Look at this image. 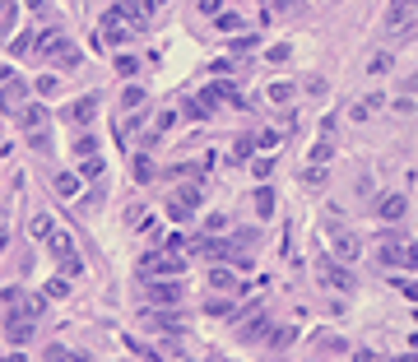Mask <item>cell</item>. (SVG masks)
Wrapping results in <instances>:
<instances>
[{
  "mask_svg": "<svg viewBox=\"0 0 418 362\" xmlns=\"http://www.w3.org/2000/svg\"><path fill=\"white\" fill-rule=\"evenodd\" d=\"M395 362H414V353H405V358H395Z\"/></svg>",
  "mask_w": 418,
  "mask_h": 362,
  "instance_id": "7bdbcfd3",
  "label": "cell"
},
{
  "mask_svg": "<svg viewBox=\"0 0 418 362\" xmlns=\"http://www.w3.org/2000/svg\"><path fill=\"white\" fill-rule=\"evenodd\" d=\"M200 14H214V19H219V14H223V0H200Z\"/></svg>",
  "mask_w": 418,
  "mask_h": 362,
  "instance_id": "f35d334b",
  "label": "cell"
},
{
  "mask_svg": "<svg viewBox=\"0 0 418 362\" xmlns=\"http://www.w3.org/2000/svg\"><path fill=\"white\" fill-rule=\"evenodd\" d=\"M209 284L214 288H237V274H232V270H209Z\"/></svg>",
  "mask_w": 418,
  "mask_h": 362,
  "instance_id": "603a6c76",
  "label": "cell"
},
{
  "mask_svg": "<svg viewBox=\"0 0 418 362\" xmlns=\"http://www.w3.org/2000/svg\"><path fill=\"white\" fill-rule=\"evenodd\" d=\"M219 28H223V33H232V28H242V19H237V14H228V10H223V14H219Z\"/></svg>",
  "mask_w": 418,
  "mask_h": 362,
  "instance_id": "f546056e",
  "label": "cell"
},
{
  "mask_svg": "<svg viewBox=\"0 0 418 362\" xmlns=\"http://www.w3.org/2000/svg\"><path fill=\"white\" fill-rule=\"evenodd\" d=\"M75 154H79V158H93V154H98V144H93V140H88V135H84V140L75 144Z\"/></svg>",
  "mask_w": 418,
  "mask_h": 362,
  "instance_id": "1f68e13d",
  "label": "cell"
},
{
  "mask_svg": "<svg viewBox=\"0 0 418 362\" xmlns=\"http://www.w3.org/2000/svg\"><path fill=\"white\" fill-rule=\"evenodd\" d=\"M172 121H177V111H158V121H154V135L172 131Z\"/></svg>",
  "mask_w": 418,
  "mask_h": 362,
  "instance_id": "83f0119b",
  "label": "cell"
},
{
  "mask_svg": "<svg viewBox=\"0 0 418 362\" xmlns=\"http://www.w3.org/2000/svg\"><path fill=\"white\" fill-rule=\"evenodd\" d=\"M414 14H418V0H395V5H390V14H386V28H390V33H405Z\"/></svg>",
  "mask_w": 418,
  "mask_h": 362,
  "instance_id": "7c38bea8",
  "label": "cell"
},
{
  "mask_svg": "<svg viewBox=\"0 0 418 362\" xmlns=\"http://www.w3.org/2000/svg\"><path fill=\"white\" fill-rule=\"evenodd\" d=\"M33 320H37V316L10 311V320H5V339H10V344H28V339H33Z\"/></svg>",
  "mask_w": 418,
  "mask_h": 362,
  "instance_id": "8fae6325",
  "label": "cell"
},
{
  "mask_svg": "<svg viewBox=\"0 0 418 362\" xmlns=\"http://www.w3.org/2000/svg\"><path fill=\"white\" fill-rule=\"evenodd\" d=\"M140 102H144V88H126V93H121V107H126V111L140 107Z\"/></svg>",
  "mask_w": 418,
  "mask_h": 362,
  "instance_id": "484cf974",
  "label": "cell"
},
{
  "mask_svg": "<svg viewBox=\"0 0 418 362\" xmlns=\"http://www.w3.org/2000/svg\"><path fill=\"white\" fill-rule=\"evenodd\" d=\"M330 241H335V255H340L344 265H353V260H358V251H363V241L353 237V232H344L340 223H330Z\"/></svg>",
  "mask_w": 418,
  "mask_h": 362,
  "instance_id": "30bf717a",
  "label": "cell"
},
{
  "mask_svg": "<svg viewBox=\"0 0 418 362\" xmlns=\"http://www.w3.org/2000/svg\"><path fill=\"white\" fill-rule=\"evenodd\" d=\"M93 111H98V98H79L66 107V121H75V126H88L93 121Z\"/></svg>",
  "mask_w": 418,
  "mask_h": 362,
  "instance_id": "9a60e30c",
  "label": "cell"
},
{
  "mask_svg": "<svg viewBox=\"0 0 418 362\" xmlns=\"http://www.w3.org/2000/svg\"><path fill=\"white\" fill-rule=\"evenodd\" d=\"M256 214H261V219H270V214H275V191H270V186L256 191Z\"/></svg>",
  "mask_w": 418,
  "mask_h": 362,
  "instance_id": "d6986e66",
  "label": "cell"
},
{
  "mask_svg": "<svg viewBox=\"0 0 418 362\" xmlns=\"http://www.w3.org/2000/svg\"><path fill=\"white\" fill-rule=\"evenodd\" d=\"M23 107H28V84H23V79H5V84H0V111H5V116H19Z\"/></svg>",
  "mask_w": 418,
  "mask_h": 362,
  "instance_id": "9c48e42d",
  "label": "cell"
},
{
  "mask_svg": "<svg viewBox=\"0 0 418 362\" xmlns=\"http://www.w3.org/2000/svg\"><path fill=\"white\" fill-rule=\"evenodd\" d=\"M135 10H140V14H144V19H149V14H154V10H158V0H135Z\"/></svg>",
  "mask_w": 418,
  "mask_h": 362,
  "instance_id": "60d3db41",
  "label": "cell"
},
{
  "mask_svg": "<svg viewBox=\"0 0 418 362\" xmlns=\"http://www.w3.org/2000/svg\"><path fill=\"white\" fill-rule=\"evenodd\" d=\"M0 362H23V358H0Z\"/></svg>",
  "mask_w": 418,
  "mask_h": 362,
  "instance_id": "bcb514c9",
  "label": "cell"
},
{
  "mask_svg": "<svg viewBox=\"0 0 418 362\" xmlns=\"http://www.w3.org/2000/svg\"><path fill=\"white\" fill-rule=\"evenodd\" d=\"M47 246H52V255L61 260V270H66V274H79V270H84V265H79L75 241H70V232H61V228H56L52 237H47Z\"/></svg>",
  "mask_w": 418,
  "mask_h": 362,
  "instance_id": "52a82bcc",
  "label": "cell"
},
{
  "mask_svg": "<svg viewBox=\"0 0 418 362\" xmlns=\"http://www.w3.org/2000/svg\"><path fill=\"white\" fill-rule=\"evenodd\" d=\"M261 334H270V320H265L261 307H251L246 320H242V339H261Z\"/></svg>",
  "mask_w": 418,
  "mask_h": 362,
  "instance_id": "5bb4252c",
  "label": "cell"
},
{
  "mask_svg": "<svg viewBox=\"0 0 418 362\" xmlns=\"http://www.w3.org/2000/svg\"><path fill=\"white\" fill-rule=\"evenodd\" d=\"M140 28H144V14L135 10V5H112V10L102 14V42H112V47L131 42Z\"/></svg>",
  "mask_w": 418,
  "mask_h": 362,
  "instance_id": "7a4b0ae2",
  "label": "cell"
},
{
  "mask_svg": "<svg viewBox=\"0 0 418 362\" xmlns=\"http://www.w3.org/2000/svg\"><path fill=\"white\" fill-rule=\"evenodd\" d=\"M311 167H326V163H330V158H335V144L330 140H316V144H311Z\"/></svg>",
  "mask_w": 418,
  "mask_h": 362,
  "instance_id": "ac0fdd59",
  "label": "cell"
},
{
  "mask_svg": "<svg viewBox=\"0 0 418 362\" xmlns=\"http://www.w3.org/2000/svg\"><path fill=\"white\" fill-rule=\"evenodd\" d=\"M79 172H84V176H102V158H98V154L84 158V167H79Z\"/></svg>",
  "mask_w": 418,
  "mask_h": 362,
  "instance_id": "f1b7e54d",
  "label": "cell"
},
{
  "mask_svg": "<svg viewBox=\"0 0 418 362\" xmlns=\"http://www.w3.org/2000/svg\"><path fill=\"white\" fill-rule=\"evenodd\" d=\"M14 121H19V131H23V140H28L33 154H52V111L42 102H28Z\"/></svg>",
  "mask_w": 418,
  "mask_h": 362,
  "instance_id": "6da1fadb",
  "label": "cell"
},
{
  "mask_svg": "<svg viewBox=\"0 0 418 362\" xmlns=\"http://www.w3.org/2000/svg\"><path fill=\"white\" fill-rule=\"evenodd\" d=\"M10 19H14V5H10V0H0V37L10 33Z\"/></svg>",
  "mask_w": 418,
  "mask_h": 362,
  "instance_id": "4316f807",
  "label": "cell"
},
{
  "mask_svg": "<svg viewBox=\"0 0 418 362\" xmlns=\"http://www.w3.org/2000/svg\"><path fill=\"white\" fill-rule=\"evenodd\" d=\"M349 116H353V121H367V116H372V107H367V98H363V102H353V107H349Z\"/></svg>",
  "mask_w": 418,
  "mask_h": 362,
  "instance_id": "8d00e7d4",
  "label": "cell"
},
{
  "mask_svg": "<svg viewBox=\"0 0 418 362\" xmlns=\"http://www.w3.org/2000/svg\"><path fill=\"white\" fill-rule=\"evenodd\" d=\"M56 88H61V79H56V75H42V79H37V93H56Z\"/></svg>",
  "mask_w": 418,
  "mask_h": 362,
  "instance_id": "d590c367",
  "label": "cell"
},
{
  "mask_svg": "<svg viewBox=\"0 0 418 362\" xmlns=\"http://www.w3.org/2000/svg\"><path fill=\"white\" fill-rule=\"evenodd\" d=\"M181 274H186V260H181V251H172V246H167V251H149L140 260L144 284H149V279H181Z\"/></svg>",
  "mask_w": 418,
  "mask_h": 362,
  "instance_id": "277c9868",
  "label": "cell"
},
{
  "mask_svg": "<svg viewBox=\"0 0 418 362\" xmlns=\"http://www.w3.org/2000/svg\"><path fill=\"white\" fill-rule=\"evenodd\" d=\"M270 98H275V102H293V84H284V79L270 84Z\"/></svg>",
  "mask_w": 418,
  "mask_h": 362,
  "instance_id": "cb8c5ba5",
  "label": "cell"
},
{
  "mask_svg": "<svg viewBox=\"0 0 418 362\" xmlns=\"http://www.w3.org/2000/svg\"><path fill=\"white\" fill-rule=\"evenodd\" d=\"M52 232H56V223H52V214H33V237H52Z\"/></svg>",
  "mask_w": 418,
  "mask_h": 362,
  "instance_id": "7402d4cb",
  "label": "cell"
},
{
  "mask_svg": "<svg viewBox=\"0 0 418 362\" xmlns=\"http://www.w3.org/2000/svg\"><path fill=\"white\" fill-rule=\"evenodd\" d=\"M405 209H409V200L400 195V191H386V195L376 200V214H381L386 223H400V219H405Z\"/></svg>",
  "mask_w": 418,
  "mask_h": 362,
  "instance_id": "4fadbf2b",
  "label": "cell"
},
{
  "mask_svg": "<svg viewBox=\"0 0 418 362\" xmlns=\"http://www.w3.org/2000/svg\"><path fill=\"white\" fill-rule=\"evenodd\" d=\"M405 93H418V75H409V79H405Z\"/></svg>",
  "mask_w": 418,
  "mask_h": 362,
  "instance_id": "b9f144b4",
  "label": "cell"
},
{
  "mask_svg": "<svg viewBox=\"0 0 418 362\" xmlns=\"http://www.w3.org/2000/svg\"><path fill=\"white\" fill-rule=\"evenodd\" d=\"M135 176H140V181H149V176H154V163H149V158H135Z\"/></svg>",
  "mask_w": 418,
  "mask_h": 362,
  "instance_id": "d6a6232c",
  "label": "cell"
},
{
  "mask_svg": "<svg viewBox=\"0 0 418 362\" xmlns=\"http://www.w3.org/2000/svg\"><path fill=\"white\" fill-rule=\"evenodd\" d=\"M28 5H33V10H42V0H28Z\"/></svg>",
  "mask_w": 418,
  "mask_h": 362,
  "instance_id": "ee69618b",
  "label": "cell"
},
{
  "mask_svg": "<svg viewBox=\"0 0 418 362\" xmlns=\"http://www.w3.org/2000/svg\"><path fill=\"white\" fill-rule=\"evenodd\" d=\"M144 293H149V302H154L158 311H172V307H181V284H167V279H149V288H144Z\"/></svg>",
  "mask_w": 418,
  "mask_h": 362,
  "instance_id": "ba28073f",
  "label": "cell"
},
{
  "mask_svg": "<svg viewBox=\"0 0 418 362\" xmlns=\"http://www.w3.org/2000/svg\"><path fill=\"white\" fill-rule=\"evenodd\" d=\"M66 293H70L66 279H52V284H47V297H66Z\"/></svg>",
  "mask_w": 418,
  "mask_h": 362,
  "instance_id": "e575fe53",
  "label": "cell"
},
{
  "mask_svg": "<svg viewBox=\"0 0 418 362\" xmlns=\"http://www.w3.org/2000/svg\"><path fill=\"white\" fill-rule=\"evenodd\" d=\"M117 70H121V75H135V70H140V61H135V56H117Z\"/></svg>",
  "mask_w": 418,
  "mask_h": 362,
  "instance_id": "4dcf8cb0",
  "label": "cell"
},
{
  "mask_svg": "<svg viewBox=\"0 0 418 362\" xmlns=\"http://www.w3.org/2000/svg\"><path fill=\"white\" fill-rule=\"evenodd\" d=\"M251 144L256 140H237L232 144V163H246V158H251Z\"/></svg>",
  "mask_w": 418,
  "mask_h": 362,
  "instance_id": "d4e9b609",
  "label": "cell"
},
{
  "mask_svg": "<svg viewBox=\"0 0 418 362\" xmlns=\"http://www.w3.org/2000/svg\"><path fill=\"white\" fill-rule=\"evenodd\" d=\"M5 241H10V237H5V232H0V251H5Z\"/></svg>",
  "mask_w": 418,
  "mask_h": 362,
  "instance_id": "f6af8a7d",
  "label": "cell"
},
{
  "mask_svg": "<svg viewBox=\"0 0 418 362\" xmlns=\"http://www.w3.org/2000/svg\"><path fill=\"white\" fill-rule=\"evenodd\" d=\"M56 195H61V200H75L79 195V176L75 172H61V176H56Z\"/></svg>",
  "mask_w": 418,
  "mask_h": 362,
  "instance_id": "e0dca14e",
  "label": "cell"
},
{
  "mask_svg": "<svg viewBox=\"0 0 418 362\" xmlns=\"http://www.w3.org/2000/svg\"><path fill=\"white\" fill-rule=\"evenodd\" d=\"M316 279L326 288H340V293H353V270H344L340 255H316Z\"/></svg>",
  "mask_w": 418,
  "mask_h": 362,
  "instance_id": "8992f818",
  "label": "cell"
},
{
  "mask_svg": "<svg viewBox=\"0 0 418 362\" xmlns=\"http://www.w3.org/2000/svg\"><path fill=\"white\" fill-rule=\"evenodd\" d=\"M42 362H84V358H79V353H70L66 344H52V349H47V358H42Z\"/></svg>",
  "mask_w": 418,
  "mask_h": 362,
  "instance_id": "ffe728a7",
  "label": "cell"
},
{
  "mask_svg": "<svg viewBox=\"0 0 418 362\" xmlns=\"http://www.w3.org/2000/svg\"><path fill=\"white\" fill-rule=\"evenodd\" d=\"M37 42H42L37 33H19V37L10 42V56H37Z\"/></svg>",
  "mask_w": 418,
  "mask_h": 362,
  "instance_id": "2e32d148",
  "label": "cell"
},
{
  "mask_svg": "<svg viewBox=\"0 0 418 362\" xmlns=\"http://www.w3.org/2000/svg\"><path fill=\"white\" fill-rule=\"evenodd\" d=\"M256 144H261V149H275V144H279V131H261V135H256Z\"/></svg>",
  "mask_w": 418,
  "mask_h": 362,
  "instance_id": "74e56055",
  "label": "cell"
},
{
  "mask_svg": "<svg viewBox=\"0 0 418 362\" xmlns=\"http://www.w3.org/2000/svg\"><path fill=\"white\" fill-rule=\"evenodd\" d=\"M376 260H381L386 270H418V246L409 237H400V232H386V237L376 241Z\"/></svg>",
  "mask_w": 418,
  "mask_h": 362,
  "instance_id": "3957f363",
  "label": "cell"
},
{
  "mask_svg": "<svg viewBox=\"0 0 418 362\" xmlns=\"http://www.w3.org/2000/svg\"><path fill=\"white\" fill-rule=\"evenodd\" d=\"M251 47H256V37L246 33V37H237V42H232V52H237V56H246V52H251Z\"/></svg>",
  "mask_w": 418,
  "mask_h": 362,
  "instance_id": "ab89813d",
  "label": "cell"
},
{
  "mask_svg": "<svg viewBox=\"0 0 418 362\" xmlns=\"http://www.w3.org/2000/svg\"><path fill=\"white\" fill-rule=\"evenodd\" d=\"M251 172H256V176H270V172H275V158H256Z\"/></svg>",
  "mask_w": 418,
  "mask_h": 362,
  "instance_id": "836d02e7",
  "label": "cell"
},
{
  "mask_svg": "<svg viewBox=\"0 0 418 362\" xmlns=\"http://www.w3.org/2000/svg\"><path fill=\"white\" fill-rule=\"evenodd\" d=\"M390 66H395V56H390V52H376L372 61H367V75H386Z\"/></svg>",
  "mask_w": 418,
  "mask_h": 362,
  "instance_id": "44dd1931",
  "label": "cell"
},
{
  "mask_svg": "<svg viewBox=\"0 0 418 362\" xmlns=\"http://www.w3.org/2000/svg\"><path fill=\"white\" fill-rule=\"evenodd\" d=\"M200 200H205V186H200V181H186V186H177L172 195H167V214H172L177 223H186Z\"/></svg>",
  "mask_w": 418,
  "mask_h": 362,
  "instance_id": "5b68a950",
  "label": "cell"
}]
</instances>
